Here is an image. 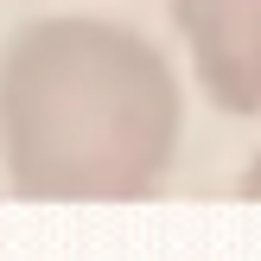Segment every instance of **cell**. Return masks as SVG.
<instances>
[{"instance_id":"cell-2","label":"cell","mask_w":261,"mask_h":261,"mask_svg":"<svg viewBox=\"0 0 261 261\" xmlns=\"http://www.w3.org/2000/svg\"><path fill=\"white\" fill-rule=\"evenodd\" d=\"M191 83L223 115H261V0H166Z\"/></svg>"},{"instance_id":"cell-3","label":"cell","mask_w":261,"mask_h":261,"mask_svg":"<svg viewBox=\"0 0 261 261\" xmlns=\"http://www.w3.org/2000/svg\"><path fill=\"white\" fill-rule=\"evenodd\" d=\"M242 198H255V204H261V153L242 166Z\"/></svg>"},{"instance_id":"cell-1","label":"cell","mask_w":261,"mask_h":261,"mask_svg":"<svg viewBox=\"0 0 261 261\" xmlns=\"http://www.w3.org/2000/svg\"><path fill=\"white\" fill-rule=\"evenodd\" d=\"M185 140V83L102 13L25 19L0 45V172L38 204L147 198Z\"/></svg>"}]
</instances>
